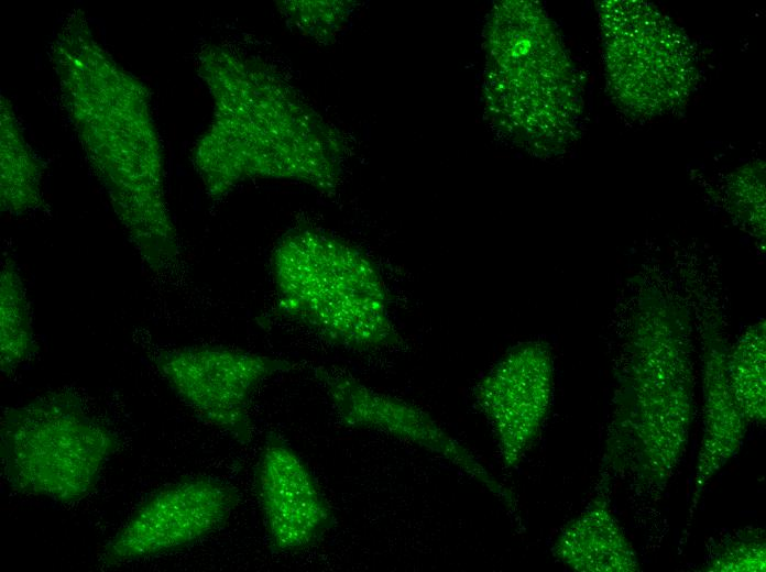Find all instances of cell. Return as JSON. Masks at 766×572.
Segmentation results:
<instances>
[{"mask_svg":"<svg viewBox=\"0 0 766 572\" xmlns=\"http://www.w3.org/2000/svg\"><path fill=\"white\" fill-rule=\"evenodd\" d=\"M271 274L277 311L324 340L355 351L400 342L385 282L350 243L320 230L295 229L274 249Z\"/></svg>","mask_w":766,"mask_h":572,"instance_id":"6da1fadb","label":"cell"},{"mask_svg":"<svg viewBox=\"0 0 766 572\" xmlns=\"http://www.w3.org/2000/svg\"><path fill=\"white\" fill-rule=\"evenodd\" d=\"M668 305L648 304L631 333L625 406L617 432L635 480L663 490L685 454L692 420L687 329Z\"/></svg>","mask_w":766,"mask_h":572,"instance_id":"7a4b0ae2","label":"cell"},{"mask_svg":"<svg viewBox=\"0 0 766 572\" xmlns=\"http://www.w3.org/2000/svg\"><path fill=\"white\" fill-rule=\"evenodd\" d=\"M2 473L17 492L74 503L97 486L117 436L72 392L7 409L0 424Z\"/></svg>","mask_w":766,"mask_h":572,"instance_id":"3957f363","label":"cell"},{"mask_svg":"<svg viewBox=\"0 0 766 572\" xmlns=\"http://www.w3.org/2000/svg\"><path fill=\"white\" fill-rule=\"evenodd\" d=\"M600 16L609 85L621 107L654 116L680 105L694 75L682 31L641 1H604Z\"/></svg>","mask_w":766,"mask_h":572,"instance_id":"277c9868","label":"cell"},{"mask_svg":"<svg viewBox=\"0 0 766 572\" xmlns=\"http://www.w3.org/2000/svg\"><path fill=\"white\" fill-rule=\"evenodd\" d=\"M506 31L495 54V67L504 76L501 100L511 102L508 120L517 135L541 145L566 139L576 125L578 84L556 34L534 6L512 4Z\"/></svg>","mask_w":766,"mask_h":572,"instance_id":"5b68a950","label":"cell"},{"mask_svg":"<svg viewBox=\"0 0 766 572\" xmlns=\"http://www.w3.org/2000/svg\"><path fill=\"white\" fill-rule=\"evenodd\" d=\"M155 364L177 397L203 421L240 444L252 438L251 400L271 376L289 372L291 360L227 346L161 351Z\"/></svg>","mask_w":766,"mask_h":572,"instance_id":"8992f818","label":"cell"},{"mask_svg":"<svg viewBox=\"0 0 766 572\" xmlns=\"http://www.w3.org/2000/svg\"><path fill=\"white\" fill-rule=\"evenodd\" d=\"M239 503L230 484L209 476L174 483L149 497L105 546L112 566L183 549L222 526Z\"/></svg>","mask_w":766,"mask_h":572,"instance_id":"52a82bcc","label":"cell"},{"mask_svg":"<svg viewBox=\"0 0 766 572\" xmlns=\"http://www.w3.org/2000/svg\"><path fill=\"white\" fill-rule=\"evenodd\" d=\"M552 388L551 353L538 341L512 348L475 385L474 400L493 429L505 468L515 466L538 437Z\"/></svg>","mask_w":766,"mask_h":572,"instance_id":"ba28073f","label":"cell"},{"mask_svg":"<svg viewBox=\"0 0 766 572\" xmlns=\"http://www.w3.org/2000/svg\"><path fill=\"white\" fill-rule=\"evenodd\" d=\"M254 488L269 543L276 552L306 549L333 527V513L314 475L276 432L266 435Z\"/></svg>","mask_w":766,"mask_h":572,"instance_id":"9c48e42d","label":"cell"},{"mask_svg":"<svg viewBox=\"0 0 766 572\" xmlns=\"http://www.w3.org/2000/svg\"><path fill=\"white\" fill-rule=\"evenodd\" d=\"M313 375L343 426L382 431L436 453L452 464L464 458L466 448L417 406L326 366L313 367Z\"/></svg>","mask_w":766,"mask_h":572,"instance_id":"30bf717a","label":"cell"},{"mask_svg":"<svg viewBox=\"0 0 766 572\" xmlns=\"http://www.w3.org/2000/svg\"><path fill=\"white\" fill-rule=\"evenodd\" d=\"M727 350L716 327L707 326L703 334V427L689 518L708 483L741 449L748 425L731 387Z\"/></svg>","mask_w":766,"mask_h":572,"instance_id":"8fae6325","label":"cell"},{"mask_svg":"<svg viewBox=\"0 0 766 572\" xmlns=\"http://www.w3.org/2000/svg\"><path fill=\"white\" fill-rule=\"evenodd\" d=\"M555 557L580 572H634L638 558L610 508L598 497L572 519L554 544Z\"/></svg>","mask_w":766,"mask_h":572,"instance_id":"7c38bea8","label":"cell"},{"mask_svg":"<svg viewBox=\"0 0 766 572\" xmlns=\"http://www.w3.org/2000/svg\"><path fill=\"white\" fill-rule=\"evenodd\" d=\"M765 322L748 327L727 350V373L735 399L748 422L764 424Z\"/></svg>","mask_w":766,"mask_h":572,"instance_id":"4fadbf2b","label":"cell"},{"mask_svg":"<svg viewBox=\"0 0 766 572\" xmlns=\"http://www.w3.org/2000/svg\"><path fill=\"white\" fill-rule=\"evenodd\" d=\"M36 350L31 314L18 271L11 264L1 270L0 364L6 374L29 360Z\"/></svg>","mask_w":766,"mask_h":572,"instance_id":"5bb4252c","label":"cell"},{"mask_svg":"<svg viewBox=\"0 0 766 572\" xmlns=\"http://www.w3.org/2000/svg\"><path fill=\"white\" fill-rule=\"evenodd\" d=\"M765 543L745 540L723 550L708 564L709 571H765Z\"/></svg>","mask_w":766,"mask_h":572,"instance_id":"9a60e30c","label":"cell"}]
</instances>
